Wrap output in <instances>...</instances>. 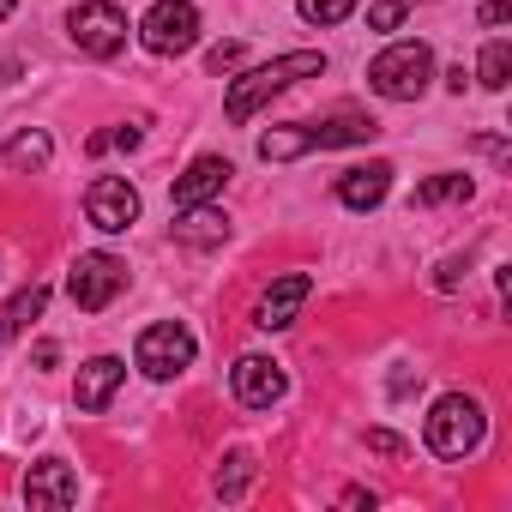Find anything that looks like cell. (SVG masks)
Segmentation results:
<instances>
[{"instance_id": "7c38bea8", "label": "cell", "mask_w": 512, "mask_h": 512, "mask_svg": "<svg viewBox=\"0 0 512 512\" xmlns=\"http://www.w3.org/2000/svg\"><path fill=\"white\" fill-rule=\"evenodd\" d=\"M25 500H31V506H73V500H79V476H73V464H61V458L37 464V470L25 476Z\"/></svg>"}, {"instance_id": "5bb4252c", "label": "cell", "mask_w": 512, "mask_h": 512, "mask_svg": "<svg viewBox=\"0 0 512 512\" xmlns=\"http://www.w3.org/2000/svg\"><path fill=\"white\" fill-rule=\"evenodd\" d=\"M127 380V368L115 362V356H97V362H85L79 368V386H73V398H79V410H103L109 398H115V386Z\"/></svg>"}, {"instance_id": "5b68a950", "label": "cell", "mask_w": 512, "mask_h": 512, "mask_svg": "<svg viewBox=\"0 0 512 512\" xmlns=\"http://www.w3.org/2000/svg\"><path fill=\"white\" fill-rule=\"evenodd\" d=\"M67 31H73V43H79L85 55H97V61H109V55L127 49V13L115 7V0H79V7L67 13Z\"/></svg>"}, {"instance_id": "4316f807", "label": "cell", "mask_w": 512, "mask_h": 512, "mask_svg": "<svg viewBox=\"0 0 512 512\" xmlns=\"http://www.w3.org/2000/svg\"><path fill=\"white\" fill-rule=\"evenodd\" d=\"M512 19V0H488V7H482V25H506Z\"/></svg>"}, {"instance_id": "9a60e30c", "label": "cell", "mask_w": 512, "mask_h": 512, "mask_svg": "<svg viewBox=\"0 0 512 512\" xmlns=\"http://www.w3.org/2000/svg\"><path fill=\"white\" fill-rule=\"evenodd\" d=\"M392 193V169L386 163H368V169H350L344 181H338V199L350 205V211H374L380 199Z\"/></svg>"}, {"instance_id": "e0dca14e", "label": "cell", "mask_w": 512, "mask_h": 512, "mask_svg": "<svg viewBox=\"0 0 512 512\" xmlns=\"http://www.w3.org/2000/svg\"><path fill=\"white\" fill-rule=\"evenodd\" d=\"M476 193V181L470 175H434V181H422L416 187V199L410 205H452V199H470Z\"/></svg>"}, {"instance_id": "4fadbf2b", "label": "cell", "mask_w": 512, "mask_h": 512, "mask_svg": "<svg viewBox=\"0 0 512 512\" xmlns=\"http://www.w3.org/2000/svg\"><path fill=\"white\" fill-rule=\"evenodd\" d=\"M229 175H235V169H229L223 157H199V163H193V169H187V175L175 181V193H169V199H175V211H187V205H205V199H217Z\"/></svg>"}, {"instance_id": "f1b7e54d", "label": "cell", "mask_w": 512, "mask_h": 512, "mask_svg": "<svg viewBox=\"0 0 512 512\" xmlns=\"http://www.w3.org/2000/svg\"><path fill=\"white\" fill-rule=\"evenodd\" d=\"M0 344H7V332H0Z\"/></svg>"}, {"instance_id": "d4e9b609", "label": "cell", "mask_w": 512, "mask_h": 512, "mask_svg": "<svg viewBox=\"0 0 512 512\" xmlns=\"http://www.w3.org/2000/svg\"><path fill=\"white\" fill-rule=\"evenodd\" d=\"M470 272V253H464V260H446L440 266V278H434V290H458V278Z\"/></svg>"}, {"instance_id": "52a82bcc", "label": "cell", "mask_w": 512, "mask_h": 512, "mask_svg": "<svg viewBox=\"0 0 512 512\" xmlns=\"http://www.w3.org/2000/svg\"><path fill=\"white\" fill-rule=\"evenodd\" d=\"M121 284H127V266L115 260V253H79V266H73V278H67V290H73V302H79L85 314H103V308L121 296Z\"/></svg>"}, {"instance_id": "83f0119b", "label": "cell", "mask_w": 512, "mask_h": 512, "mask_svg": "<svg viewBox=\"0 0 512 512\" xmlns=\"http://www.w3.org/2000/svg\"><path fill=\"white\" fill-rule=\"evenodd\" d=\"M7 13H13V0H0V19H7Z\"/></svg>"}, {"instance_id": "6da1fadb", "label": "cell", "mask_w": 512, "mask_h": 512, "mask_svg": "<svg viewBox=\"0 0 512 512\" xmlns=\"http://www.w3.org/2000/svg\"><path fill=\"white\" fill-rule=\"evenodd\" d=\"M320 73H326V55H320V49L278 55V61L253 67L247 79H235V85H229V97H223V115L241 127V121H253V115H260V103H272L284 85H296V79H320Z\"/></svg>"}, {"instance_id": "9c48e42d", "label": "cell", "mask_w": 512, "mask_h": 512, "mask_svg": "<svg viewBox=\"0 0 512 512\" xmlns=\"http://www.w3.org/2000/svg\"><path fill=\"white\" fill-rule=\"evenodd\" d=\"M85 217L103 229V235H121L139 223V187L121 181V175H97L91 193H85Z\"/></svg>"}, {"instance_id": "7a4b0ae2", "label": "cell", "mask_w": 512, "mask_h": 512, "mask_svg": "<svg viewBox=\"0 0 512 512\" xmlns=\"http://www.w3.org/2000/svg\"><path fill=\"white\" fill-rule=\"evenodd\" d=\"M374 133H380V121H368V115H338V121H320V127H272L260 139V157L290 163V157H308V151H332V145H368Z\"/></svg>"}, {"instance_id": "603a6c76", "label": "cell", "mask_w": 512, "mask_h": 512, "mask_svg": "<svg viewBox=\"0 0 512 512\" xmlns=\"http://www.w3.org/2000/svg\"><path fill=\"white\" fill-rule=\"evenodd\" d=\"M404 13H410V0H374V7H368V25H374V31H398Z\"/></svg>"}, {"instance_id": "3957f363", "label": "cell", "mask_w": 512, "mask_h": 512, "mask_svg": "<svg viewBox=\"0 0 512 512\" xmlns=\"http://www.w3.org/2000/svg\"><path fill=\"white\" fill-rule=\"evenodd\" d=\"M428 73H434L428 43H392V49H380V55H374L368 85H374L380 97H392V103H410V97H422V91H428Z\"/></svg>"}, {"instance_id": "7402d4cb", "label": "cell", "mask_w": 512, "mask_h": 512, "mask_svg": "<svg viewBox=\"0 0 512 512\" xmlns=\"http://www.w3.org/2000/svg\"><path fill=\"white\" fill-rule=\"evenodd\" d=\"M43 302H49V290H43V284L19 290V296H13V308H7V326H31V320L43 314Z\"/></svg>"}, {"instance_id": "30bf717a", "label": "cell", "mask_w": 512, "mask_h": 512, "mask_svg": "<svg viewBox=\"0 0 512 512\" xmlns=\"http://www.w3.org/2000/svg\"><path fill=\"white\" fill-rule=\"evenodd\" d=\"M229 386H235V398H241L247 410H272L290 380H284V368H278L272 356H241V362L229 368Z\"/></svg>"}, {"instance_id": "2e32d148", "label": "cell", "mask_w": 512, "mask_h": 512, "mask_svg": "<svg viewBox=\"0 0 512 512\" xmlns=\"http://www.w3.org/2000/svg\"><path fill=\"white\" fill-rule=\"evenodd\" d=\"M223 229H229V217H223V211H205V205H187L181 223H175V235H181L187 247H217Z\"/></svg>"}, {"instance_id": "d6986e66", "label": "cell", "mask_w": 512, "mask_h": 512, "mask_svg": "<svg viewBox=\"0 0 512 512\" xmlns=\"http://www.w3.org/2000/svg\"><path fill=\"white\" fill-rule=\"evenodd\" d=\"M476 79H482L488 91H506V79H512V49H506V43H488L482 61H476Z\"/></svg>"}, {"instance_id": "8fae6325", "label": "cell", "mask_w": 512, "mask_h": 512, "mask_svg": "<svg viewBox=\"0 0 512 512\" xmlns=\"http://www.w3.org/2000/svg\"><path fill=\"white\" fill-rule=\"evenodd\" d=\"M314 296V278L308 272H290V278H278L266 296H260V326L266 332H284V326H296V314H302V302Z\"/></svg>"}, {"instance_id": "484cf974", "label": "cell", "mask_w": 512, "mask_h": 512, "mask_svg": "<svg viewBox=\"0 0 512 512\" xmlns=\"http://www.w3.org/2000/svg\"><path fill=\"white\" fill-rule=\"evenodd\" d=\"M368 446H374V452H386V458H398V452H404V440H398L392 428H368Z\"/></svg>"}, {"instance_id": "ba28073f", "label": "cell", "mask_w": 512, "mask_h": 512, "mask_svg": "<svg viewBox=\"0 0 512 512\" xmlns=\"http://www.w3.org/2000/svg\"><path fill=\"white\" fill-rule=\"evenodd\" d=\"M133 362H139L151 380H169V374L193 368V332H187V326H175V320H163V326H145V332H139V350H133Z\"/></svg>"}, {"instance_id": "ac0fdd59", "label": "cell", "mask_w": 512, "mask_h": 512, "mask_svg": "<svg viewBox=\"0 0 512 512\" xmlns=\"http://www.w3.org/2000/svg\"><path fill=\"white\" fill-rule=\"evenodd\" d=\"M247 482H253V452H229V458L217 464V494H223V500H241Z\"/></svg>"}, {"instance_id": "ffe728a7", "label": "cell", "mask_w": 512, "mask_h": 512, "mask_svg": "<svg viewBox=\"0 0 512 512\" xmlns=\"http://www.w3.org/2000/svg\"><path fill=\"white\" fill-rule=\"evenodd\" d=\"M49 151H55V145H49V133H19V139L7 145V163H13V169H43V163H49Z\"/></svg>"}, {"instance_id": "cb8c5ba5", "label": "cell", "mask_w": 512, "mask_h": 512, "mask_svg": "<svg viewBox=\"0 0 512 512\" xmlns=\"http://www.w3.org/2000/svg\"><path fill=\"white\" fill-rule=\"evenodd\" d=\"M205 67H211V73H235V67H241V43H217V49L205 55Z\"/></svg>"}, {"instance_id": "277c9868", "label": "cell", "mask_w": 512, "mask_h": 512, "mask_svg": "<svg viewBox=\"0 0 512 512\" xmlns=\"http://www.w3.org/2000/svg\"><path fill=\"white\" fill-rule=\"evenodd\" d=\"M482 404L476 398H464V392H446L440 404H434V416H428V452L434 458H464V452H476L482 446Z\"/></svg>"}, {"instance_id": "44dd1931", "label": "cell", "mask_w": 512, "mask_h": 512, "mask_svg": "<svg viewBox=\"0 0 512 512\" xmlns=\"http://www.w3.org/2000/svg\"><path fill=\"white\" fill-rule=\"evenodd\" d=\"M356 13V0H302V19L308 25H344Z\"/></svg>"}, {"instance_id": "8992f818", "label": "cell", "mask_w": 512, "mask_h": 512, "mask_svg": "<svg viewBox=\"0 0 512 512\" xmlns=\"http://www.w3.org/2000/svg\"><path fill=\"white\" fill-rule=\"evenodd\" d=\"M139 37H145L151 55H187L199 43V7L193 0H157L139 25Z\"/></svg>"}]
</instances>
